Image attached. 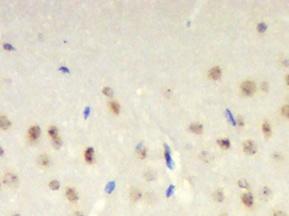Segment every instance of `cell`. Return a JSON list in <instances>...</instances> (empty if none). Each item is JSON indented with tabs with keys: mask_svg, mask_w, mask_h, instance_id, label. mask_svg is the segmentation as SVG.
Returning a JSON list of instances; mask_svg holds the SVG:
<instances>
[{
	"mask_svg": "<svg viewBox=\"0 0 289 216\" xmlns=\"http://www.w3.org/2000/svg\"><path fill=\"white\" fill-rule=\"evenodd\" d=\"M243 149L246 154L248 155H253L256 152L257 150V146H256L255 143L251 140V139H248L245 140L243 144Z\"/></svg>",
	"mask_w": 289,
	"mask_h": 216,
	"instance_id": "cell-1",
	"label": "cell"
},
{
	"mask_svg": "<svg viewBox=\"0 0 289 216\" xmlns=\"http://www.w3.org/2000/svg\"><path fill=\"white\" fill-rule=\"evenodd\" d=\"M241 90L246 95H252L255 91V85L252 81H245L241 85Z\"/></svg>",
	"mask_w": 289,
	"mask_h": 216,
	"instance_id": "cell-2",
	"label": "cell"
},
{
	"mask_svg": "<svg viewBox=\"0 0 289 216\" xmlns=\"http://www.w3.org/2000/svg\"><path fill=\"white\" fill-rule=\"evenodd\" d=\"M3 183L8 187H15L19 183V180H18L16 175L13 174V173H7L3 177Z\"/></svg>",
	"mask_w": 289,
	"mask_h": 216,
	"instance_id": "cell-3",
	"label": "cell"
},
{
	"mask_svg": "<svg viewBox=\"0 0 289 216\" xmlns=\"http://www.w3.org/2000/svg\"><path fill=\"white\" fill-rule=\"evenodd\" d=\"M48 133H49V135L52 138L53 143H54L56 146L61 145V139L59 137V132H58L57 127H51L49 128V130H48Z\"/></svg>",
	"mask_w": 289,
	"mask_h": 216,
	"instance_id": "cell-4",
	"label": "cell"
},
{
	"mask_svg": "<svg viewBox=\"0 0 289 216\" xmlns=\"http://www.w3.org/2000/svg\"><path fill=\"white\" fill-rule=\"evenodd\" d=\"M243 203L248 207V208H251L254 204V198L252 196V194L250 193H244L241 197Z\"/></svg>",
	"mask_w": 289,
	"mask_h": 216,
	"instance_id": "cell-5",
	"label": "cell"
},
{
	"mask_svg": "<svg viewBox=\"0 0 289 216\" xmlns=\"http://www.w3.org/2000/svg\"><path fill=\"white\" fill-rule=\"evenodd\" d=\"M65 193H66V197L68 198V199L70 200V201H71V202H75L76 200L78 199L77 193H76V191H75L74 188H66Z\"/></svg>",
	"mask_w": 289,
	"mask_h": 216,
	"instance_id": "cell-6",
	"label": "cell"
},
{
	"mask_svg": "<svg viewBox=\"0 0 289 216\" xmlns=\"http://www.w3.org/2000/svg\"><path fill=\"white\" fill-rule=\"evenodd\" d=\"M40 136V129L37 126L31 127L29 129V137L31 140H36L39 138Z\"/></svg>",
	"mask_w": 289,
	"mask_h": 216,
	"instance_id": "cell-7",
	"label": "cell"
},
{
	"mask_svg": "<svg viewBox=\"0 0 289 216\" xmlns=\"http://www.w3.org/2000/svg\"><path fill=\"white\" fill-rule=\"evenodd\" d=\"M221 75H222V70L220 69V67H214L209 72V77L212 79V80L219 79Z\"/></svg>",
	"mask_w": 289,
	"mask_h": 216,
	"instance_id": "cell-8",
	"label": "cell"
},
{
	"mask_svg": "<svg viewBox=\"0 0 289 216\" xmlns=\"http://www.w3.org/2000/svg\"><path fill=\"white\" fill-rule=\"evenodd\" d=\"M85 159L86 162L88 163H92V161L94 160V150L92 148H87L85 151Z\"/></svg>",
	"mask_w": 289,
	"mask_h": 216,
	"instance_id": "cell-9",
	"label": "cell"
},
{
	"mask_svg": "<svg viewBox=\"0 0 289 216\" xmlns=\"http://www.w3.org/2000/svg\"><path fill=\"white\" fill-rule=\"evenodd\" d=\"M140 197H141V193H140V192H139L138 189H136V188L131 189L130 198L133 202H137V201H139Z\"/></svg>",
	"mask_w": 289,
	"mask_h": 216,
	"instance_id": "cell-10",
	"label": "cell"
},
{
	"mask_svg": "<svg viewBox=\"0 0 289 216\" xmlns=\"http://www.w3.org/2000/svg\"><path fill=\"white\" fill-rule=\"evenodd\" d=\"M213 198H214V199L217 201V202H223V200H224V193L222 189H217L216 190L213 194Z\"/></svg>",
	"mask_w": 289,
	"mask_h": 216,
	"instance_id": "cell-11",
	"label": "cell"
},
{
	"mask_svg": "<svg viewBox=\"0 0 289 216\" xmlns=\"http://www.w3.org/2000/svg\"><path fill=\"white\" fill-rule=\"evenodd\" d=\"M10 121L5 117V116H0V128L2 129H7L10 127Z\"/></svg>",
	"mask_w": 289,
	"mask_h": 216,
	"instance_id": "cell-12",
	"label": "cell"
},
{
	"mask_svg": "<svg viewBox=\"0 0 289 216\" xmlns=\"http://www.w3.org/2000/svg\"><path fill=\"white\" fill-rule=\"evenodd\" d=\"M189 129L191 132L195 133H200L202 132V129H203V127H202V125L200 124V123H194V124H192L190 127H189Z\"/></svg>",
	"mask_w": 289,
	"mask_h": 216,
	"instance_id": "cell-13",
	"label": "cell"
},
{
	"mask_svg": "<svg viewBox=\"0 0 289 216\" xmlns=\"http://www.w3.org/2000/svg\"><path fill=\"white\" fill-rule=\"evenodd\" d=\"M109 107L113 113L117 114L119 112V105L115 100H111L109 102Z\"/></svg>",
	"mask_w": 289,
	"mask_h": 216,
	"instance_id": "cell-14",
	"label": "cell"
},
{
	"mask_svg": "<svg viewBox=\"0 0 289 216\" xmlns=\"http://www.w3.org/2000/svg\"><path fill=\"white\" fill-rule=\"evenodd\" d=\"M260 196L263 199H267V198H269V197L271 196V190H270L269 188H266V187H265L264 188H262L261 193H260Z\"/></svg>",
	"mask_w": 289,
	"mask_h": 216,
	"instance_id": "cell-15",
	"label": "cell"
},
{
	"mask_svg": "<svg viewBox=\"0 0 289 216\" xmlns=\"http://www.w3.org/2000/svg\"><path fill=\"white\" fill-rule=\"evenodd\" d=\"M218 144L223 149H228L230 146V141L228 139H222L218 141Z\"/></svg>",
	"mask_w": 289,
	"mask_h": 216,
	"instance_id": "cell-16",
	"label": "cell"
},
{
	"mask_svg": "<svg viewBox=\"0 0 289 216\" xmlns=\"http://www.w3.org/2000/svg\"><path fill=\"white\" fill-rule=\"evenodd\" d=\"M262 129H263V132L265 133V134L266 136L271 135V126L267 122H265L262 125Z\"/></svg>",
	"mask_w": 289,
	"mask_h": 216,
	"instance_id": "cell-17",
	"label": "cell"
},
{
	"mask_svg": "<svg viewBox=\"0 0 289 216\" xmlns=\"http://www.w3.org/2000/svg\"><path fill=\"white\" fill-rule=\"evenodd\" d=\"M39 162L42 166H47V165H48V162H49V158H48V156H47V155H42L40 156Z\"/></svg>",
	"mask_w": 289,
	"mask_h": 216,
	"instance_id": "cell-18",
	"label": "cell"
},
{
	"mask_svg": "<svg viewBox=\"0 0 289 216\" xmlns=\"http://www.w3.org/2000/svg\"><path fill=\"white\" fill-rule=\"evenodd\" d=\"M59 183L58 181H52L50 183H49V188H50L52 190H58L59 188Z\"/></svg>",
	"mask_w": 289,
	"mask_h": 216,
	"instance_id": "cell-19",
	"label": "cell"
},
{
	"mask_svg": "<svg viewBox=\"0 0 289 216\" xmlns=\"http://www.w3.org/2000/svg\"><path fill=\"white\" fill-rule=\"evenodd\" d=\"M138 155L141 159H144L146 156V150L144 147H139L138 149Z\"/></svg>",
	"mask_w": 289,
	"mask_h": 216,
	"instance_id": "cell-20",
	"label": "cell"
},
{
	"mask_svg": "<svg viewBox=\"0 0 289 216\" xmlns=\"http://www.w3.org/2000/svg\"><path fill=\"white\" fill-rule=\"evenodd\" d=\"M281 113L286 117H289V104L284 105L281 108Z\"/></svg>",
	"mask_w": 289,
	"mask_h": 216,
	"instance_id": "cell-21",
	"label": "cell"
},
{
	"mask_svg": "<svg viewBox=\"0 0 289 216\" xmlns=\"http://www.w3.org/2000/svg\"><path fill=\"white\" fill-rule=\"evenodd\" d=\"M239 186L242 188H249V183L245 180L239 181Z\"/></svg>",
	"mask_w": 289,
	"mask_h": 216,
	"instance_id": "cell-22",
	"label": "cell"
},
{
	"mask_svg": "<svg viewBox=\"0 0 289 216\" xmlns=\"http://www.w3.org/2000/svg\"><path fill=\"white\" fill-rule=\"evenodd\" d=\"M144 177H145V178H146V180L147 181H151L155 177V174H154L152 172H148L147 173L145 174Z\"/></svg>",
	"mask_w": 289,
	"mask_h": 216,
	"instance_id": "cell-23",
	"label": "cell"
},
{
	"mask_svg": "<svg viewBox=\"0 0 289 216\" xmlns=\"http://www.w3.org/2000/svg\"><path fill=\"white\" fill-rule=\"evenodd\" d=\"M272 216H288V215H287L285 212H283V211L277 210V211H275V212H274Z\"/></svg>",
	"mask_w": 289,
	"mask_h": 216,
	"instance_id": "cell-24",
	"label": "cell"
},
{
	"mask_svg": "<svg viewBox=\"0 0 289 216\" xmlns=\"http://www.w3.org/2000/svg\"><path fill=\"white\" fill-rule=\"evenodd\" d=\"M103 93H104L106 95H108V96L111 95V94H112L111 89L108 88V87H104V88H103Z\"/></svg>",
	"mask_w": 289,
	"mask_h": 216,
	"instance_id": "cell-25",
	"label": "cell"
},
{
	"mask_svg": "<svg viewBox=\"0 0 289 216\" xmlns=\"http://www.w3.org/2000/svg\"><path fill=\"white\" fill-rule=\"evenodd\" d=\"M258 30L260 31H264L265 29H266V25L265 23H260L258 25Z\"/></svg>",
	"mask_w": 289,
	"mask_h": 216,
	"instance_id": "cell-26",
	"label": "cell"
},
{
	"mask_svg": "<svg viewBox=\"0 0 289 216\" xmlns=\"http://www.w3.org/2000/svg\"><path fill=\"white\" fill-rule=\"evenodd\" d=\"M238 121H239V125H242L243 123H244V120L241 119V116H239V120H238Z\"/></svg>",
	"mask_w": 289,
	"mask_h": 216,
	"instance_id": "cell-27",
	"label": "cell"
},
{
	"mask_svg": "<svg viewBox=\"0 0 289 216\" xmlns=\"http://www.w3.org/2000/svg\"><path fill=\"white\" fill-rule=\"evenodd\" d=\"M73 216H83V214H82L81 212H75Z\"/></svg>",
	"mask_w": 289,
	"mask_h": 216,
	"instance_id": "cell-28",
	"label": "cell"
},
{
	"mask_svg": "<svg viewBox=\"0 0 289 216\" xmlns=\"http://www.w3.org/2000/svg\"><path fill=\"white\" fill-rule=\"evenodd\" d=\"M3 154V149H2V148H1V147H0V155H2Z\"/></svg>",
	"mask_w": 289,
	"mask_h": 216,
	"instance_id": "cell-29",
	"label": "cell"
},
{
	"mask_svg": "<svg viewBox=\"0 0 289 216\" xmlns=\"http://www.w3.org/2000/svg\"><path fill=\"white\" fill-rule=\"evenodd\" d=\"M286 83H287V84H288V85H289V75H287V76H286Z\"/></svg>",
	"mask_w": 289,
	"mask_h": 216,
	"instance_id": "cell-30",
	"label": "cell"
},
{
	"mask_svg": "<svg viewBox=\"0 0 289 216\" xmlns=\"http://www.w3.org/2000/svg\"><path fill=\"white\" fill-rule=\"evenodd\" d=\"M221 216H228V214H227V213H223Z\"/></svg>",
	"mask_w": 289,
	"mask_h": 216,
	"instance_id": "cell-31",
	"label": "cell"
},
{
	"mask_svg": "<svg viewBox=\"0 0 289 216\" xmlns=\"http://www.w3.org/2000/svg\"><path fill=\"white\" fill-rule=\"evenodd\" d=\"M12 216H20V215H19V214H14V215H12Z\"/></svg>",
	"mask_w": 289,
	"mask_h": 216,
	"instance_id": "cell-32",
	"label": "cell"
}]
</instances>
